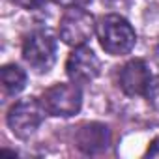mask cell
Wrapping results in <instances>:
<instances>
[{
    "mask_svg": "<svg viewBox=\"0 0 159 159\" xmlns=\"http://www.w3.org/2000/svg\"><path fill=\"white\" fill-rule=\"evenodd\" d=\"M144 96H146L148 103H150L153 109H157V111H159V75L150 79V84H148V88H146V94H144Z\"/></svg>",
    "mask_w": 159,
    "mask_h": 159,
    "instance_id": "30bf717a",
    "label": "cell"
},
{
    "mask_svg": "<svg viewBox=\"0 0 159 159\" xmlns=\"http://www.w3.org/2000/svg\"><path fill=\"white\" fill-rule=\"evenodd\" d=\"M96 32H98V39L103 51L112 56L127 54L137 43V34L133 26L129 25V21L116 13L103 15L98 21Z\"/></svg>",
    "mask_w": 159,
    "mask_h": 159,
    "instance_id": "6da1fadb",
    "label": "cell"
},
{
    "mask_svg": "<svg viewBox=\"0 0 159 159\" xmlns=\"http://www.w3.org/2000/svg\"><path fill=\"white\" fill-rule=\"evenodd\" d=\"M96 19L90 11L81 8H67L60 19L58 34L60 39L69 47H83L90 41L96 32Z\"/></svg>",
    "mask_w": 159,
    "mask_h": 159,
    "instance_id": "7a4b0ae2",
    "label": "cell"
},
{
    "mask_svg": "<svg viewBox=\"0 0 159 159\" xmlns=\"http://www.w3.org/2000/svg\"><path fill=\"white\" fill-rule=\"evenodd\" d=\"M75 140H77V148L81 152H84L88 155H96L109 148L111 133H109V127L103 124H98V122L83 124L77 131Z\"/></svg>",
    "mask_w": 159,
    "mask_h": 159,
    "instance_id": "ba28073f",
    "label": "cell"
},
{
    "mask_svg": "<svg viewBox=\"0 0 159 159\" xmlns=\"http://www.w3.org/2000/svg\"><path fill=\"white\" fill-rule=\"evenodd\" d=\"M45 112L47 111L43 109L41 101H38L34 98H26V99L17 101L8 111L6 120H8V125H10V129L15 137L28 139L41 125V122L45 118Z\"/></svg>",
    "mask_w": 159,
    "mask_h": 159,
    "instance_id": "277c9868",
    "label": "cell"
},
{
    "mask_svg": "<svg viewBox=\"0 0 159 159\" xmlns=\"http://www.w3.org/2000/svg\"><path fill=\"white\" fill-rule=\"evenodd\" d=\"M146 157H159V137L153 139L146 150Z\"/></svg>",
    "mask_w": 159,
    "mask_h": 159,
    "instance_id": "4fadbf2b",
    "label": "cell"
},
{
    "mask_svg": "<svg viewBox=\"0 0 159 159\" xmlns=\"http://www.w3.org/2000/svg\"><path fill=\"white\" fill-rule=\"evenodd\" d=\"M101 62L96 56V52L88 47H75V51L67 56L66 62V73L73 83L86 84L99 75Z\"/></svg>",
    "mask_w": 159,
    "mask_h": 159,
    "instance_id": "8992f818",
    "label": "cell"
},
{
    "mask_svg": "<svg viewBox=\"0 0 159 159\" xmlns=\"http://www.w3.org/2000/svg\"><path fill=\"white\" fill-rule=\"evenodd\" d=\"M23 58L38 73H47L56 62V39L43 30L30 32L23 41Z\"/></svg>",
    "mask_w": 159,
    "mask_h": 159,
    "instance_id": "3957f363",
    "label": "cell"
},
{
    "mask_svg": "<svg viewBox=\"0 0 159 159\" xmlns=\"http://www.w3.org/2000/svg\"><path fill=\"white\" fill-rule=\"evenodd\" d=\"M150 69L146 66L144 60L140 58H133L127 64H124L120 67L118 73V84L124 90V94L127 96H142L146 94V88L150 84Z\"/></svg>",
    "mask_w": 159,
    "mask_h": 159,
    "instance_id": "52a82bcc",
    "label": "cell"
},
{
    "mask_svg": "<svg viewBox=\"0 0 159 159\" xmlns=\"http://www.w3.org/2000/svg\"><path fill=\"white\" fill-rule=\"evenodd\" d=\"M54 4L62 6V8H83L86 6L90 0H52Z\"/></svg>",
    "mask_w": 159,
    "mask_h": 159,
    "instance_id": "7c38bea8",
    "label": "cell"
},
{
    "mask_svg": "<svg viewBox=\"0 0 159 159\" xmlns=\"http://www.w3.org/2000/svg\"><path fill=\"white\" fill-rule=\"evenodd\" d=\"M39 101H41L43 109L47 111V114L67 118V116H73L81 111L83 94L77 84L58 83V84H52L51 88H47L41 94Z\"/></svg>",
    "mask_w": 159,
    "mask_h": 159,
    "instance_id": "5b68a950",
    "label": "cell"
},
{
    "mask_svg": "<svg viewBox=\"0 0 159 159\" xmlns=\"http://www.w3.org/2000/svg\"><path fill=\"white\" fill-rule=\"evenodd\" d=\"M11 2L23 10H39L47 0H11Z\"/></svg>",
    "mask_w": 159,
    "mask_h": 159,
    "instance_id": "8fae6325",
    "label": "cell"
},
{
    "mask_svg": "<svg viewBox=\"0 0 159 159\" xmlns=\"http://www.w3.org/2000/svg\"><path fill=\"white\" fill-rule=\"evenodd\" d=\"M0 77H2V88L6 96H17L26 86V73L15 64L4 66L0 69Z\"/></svg>",
    "mask_w": 159,
    "mask_h": 159,
    "instance_id": "9c48e42d",
    "label": "cell"
}]
</instances>
